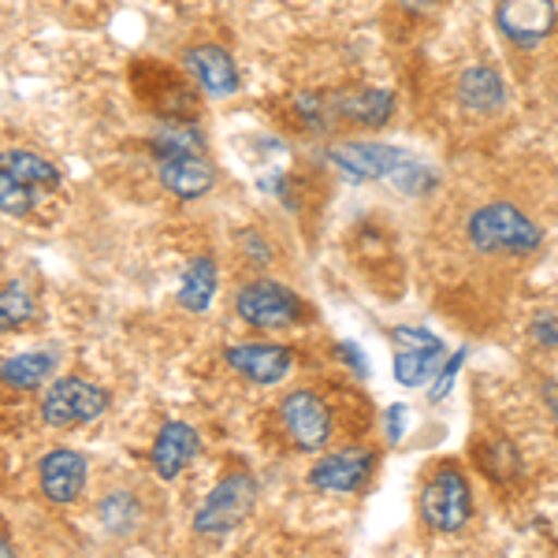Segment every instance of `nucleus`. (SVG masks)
Segmentation results:
<instances>
[{"label":"nucleus","instance_id":"f257e3e1","mask_svg":"<svg viewBox=\"0 0 558 558\" xmlns=\"http://www.w3.org/2000/svg\"><path fill=\"white\" fill-rule=\"evenodd\" d=\"M465 242L481 257H533L544 250V228L510 197L481 202L462 223Z\"/></svg>","mask_w":558,"mask_h":558},{"label":"nucleus","instance_id":"f03ea898","mask_svg":"<svg viewBox=\"0 0 558 558\" xmlns=\"http://www.w3.org/2000/svg\"><path fill=\"white\" fill-rule=\"evenodd\" d=\"M476 518V488L470 473L451 458L436 462L417 484V521L432 536L454 539L470 533Z\"/></svg>","mask_w":558,"mask_h":558},{"label":"nucleus","instance_id":"7ed1b4c3","mask_svg":"<svg viewBox=\"0 0 558 558\" xmlns=\"http://www.w3.org/2000/svg\"><path fill=\"white\" fill-rule=\"evenodd\" d=\"M276 428L294 454H320L339 436V407L320 387H291L276 402Z\"/></svg>","mask_w":558,"mask_h":558},{"label":"nucleus","instance_id":"20e7f679","mask_svg":"<svg viewBox=\"0 0 558 558\" xmlns=\"http://www.w3.org/2000/svg\"><path fill=\"white\" fill-rule=\"evenodd\" d=\"M257 499H260V481L246 465L223 470L220 481H216L213 488L205 492V499L197 502V510L191 518L194 536H205V539L231 536L235 529H242L254 518Z\"/></svg>","mask_w":558,"mask_h":558},{"label":"nucleus","instance_id":"39448f33","mask_svg":"<svg viewBox=\"0 0 558 558\" xmlns=\"http://www.w3.org/2000/svg\"><path fill=\"white\" fill-rule=\"evenodd\" d=\"M131 89L142 108L160 120H183L194 123L202 116V89L191 83L186 71H175L160 60H138L131 68Z\"/></svg>","mask_w":558,"mask_h":558},{"label":"nucleus","instance_id":"423d86ee","mask_svg":"<svg viewBox=\"0 0 558 558\" xmlns=\"http://www.w3.org/2000/svg\"><path fill=\"white\" fill-rule=\"evenodd\" d=\"M235 313L246 328L272 336V331H291L310 324V305L299 291L268 276H254L235 291Z\"/></svg>","mask_w":558,"mask_h":558},{"label":"nucleus","instance_id":"0eeeda50","mask_svg":"<svg viewBox=\"0 0 558 558\" xmlns=\"http://www.w3.org/2000/svg\"><path fill=\"white\" fill-rule=\"evenodd\" d=\"M410 157V149L395 146L384 138H331L324 142L320 160L331 168L343 183L350 186H368V183H387L399 165Z\"/></svg>","mask_w":558,"mask_h":558},{"label":"nucleus","instance_id":"6e6552de","mask_svg":"<svg viewBox=\"0 0 558 558\" xmlns=\"http://www.w3.org/2000/svg\"><path fill=\"white\" fill-rule=\"evenodd\" d=\"M376 473H380V447L347 444L313 454L305 484L317 495H362L376 481Z\"/></svg>","mask_w":558,"mask_h":558},{"label":"nucleus","instance_id":"1a4fd4ad","mask_svg":"<svg viewBox=\"0 0 558 558\" xmlns=\"http://www.w3.org/2000/svg\"><path fill=\"white\" fill-rule=\"evenodd\" d=\"M387 347H391V376L399 387H428L436 368L444 365L447 343L425 324H399L387 331Z\"/></svg>","mask_w":558,"mask_h":558},{"label":"nucleus","instance_id":"9d476101","mask_svg":"<svg viewBox=\"0 0 558 558\" xmlns=\"http://www.w3.org/2000/svg\"><path fill=\"white\" fill-rule=\"evenodd\" d=\"M492 26L502 45L533 52L558 34V0H495Z\"/></svg>","mask_w":558,"mask_h":558},{"label":"nucleus","instance_id":"9b49d317","mask_svg":"<svg viewBox=\"0 0 558 558\" xmlns=\"http://www.w3.org/2000/svg\"><path fill=\"white\" fill-rule=\"evenodd\" d=\"M108 407H112V395L101 384L83 376H60L41 395V421L49 428H78L105 417Z\"/></svg>","mask_w":558,"mask_h":558},{"label":"nucleus","instance_id":"f8f14e48","mask_svg":"<svg viewBox=\"0 0 558 558\" xmlns=\"http://www.w3.org/2000/svg\"><path fill=\"white\" fill-rule=\"evenodd\" d=\"M223 365L254 387H279L294 373L299 354L291 343H279V339H235L223 347Z\"/></svg>","mask_w":558,"mask_h":558},{"label":"nucleus","instance_id":"ddd939ff","mask_svg":"<svg viewBox=\"0 0 558 558\" xmlns=\"http://www.w3.org/2000/svg\"><path fill=\"white\" fill-rule=\"evenodd\" d=\"M454 105L462 108V116L470 120H495V116L507 112L510 105V86L502 68L488 64V60H476L465 64L454 78Z\"/></svg>","mask_w":558,"mask_h":558},{"label":"nucleus","instance_id":"4468645a","mask_svg":"<svg viewBox=\"0 0 558 558\" xmlns=\"http://www.w3.org/2000/svg\"><path fill=\"white\" fill-rule=\"evenodd\" d=\"M336 123L350 131H384L399 112V97L387 86H339L331 89Z\"/></svg>","mask_w":558,"mask_h":558},{"label":"nucleus","instance_id":"2eb2a0df","mask_svg":"<svg viewBox=\"0 0 558 558\" xmlns=\"http://www.w3.org/2000/svg\"><path fill=\"white\" fill-rule=\"evenodd\" d=\"M470 462L473 470L492 484V488H514V484L525 481L529 473V462L521 454V447L507 432H476L473 444H470Z\"/></svg>","mask_w":558,"mask_h":558},{"label":"nucleus","instance_id":"dca6fc26","mask_svg":"<svg viewBox=\"0 0 558 558\" xmlns=\"http://www.w3.org/2000/svg\"><path fill=\"white\" fill-rule=\"evenodd\" d=\"M183 71L191 75V83L202 89L205 97H216V101L235 97L242 89V71L235 64V57L216 41L191 45V49L183 52Z\"/></svg>","mask_w":558,"mask_h":558},{"label":"nucleus","instance_id":"f3484780","mask_svg":"<svg viewBox=\"0 0 558 558\" xmlns=\"http://www.w3.org/2000/svg\"><path fill=\"white\" fill-rule=\"evenodd\" d=\"M86 484H89V465L78 451L57 447V451L41 454L38 488L52 507H75V502L86 495Z\"/></svg>","mask_w":558,"mask_h":558},{"label":"nucleus","instance_id":"a211bd4d","mask_svg":"<svg viewBox=\"0 0 558 558\" xmlns=\"http://www.w3.org/2000/svg\"><path fill=\"white\" fill-rule=\"evenodd\" d=\"M202 454V436H197L194 425L186 421H165L160 432L153 436L149 447V465L160 481H179Z\"/></svg>","mask_w":558,"mask_h":558},{"label":"nucleus","instance_id":"6ab92c4d","mask_svg":"<svg viewBox=\"0 0 558 558\" xmlns=\"http://www.w3.org/2000/svg\"><path fill=\"white\" fill-rule=\"evenodd\" d=\"M157 179L165 186V194L179 197V202H202L216 191L220 172L205 153H191V157H172L157 160Z\"/></svg>","mask_w":558,"mask_h":558},{"label":"nucleus","instance_id":"aec40b11","mask_svg":"<svg viewBox=\"0 0 558 558\" xmlns=\"http://www.w3.org/2000/svg\"><path fill=\"white\" fill-rule=\"evenodd\" d=\"M216 291H220V265H216V257L197 254L186 260L183 276H179L175 302L183 305L186 313L202 317V313H209V305L216 302Z\"/></svg>","mask_w":558,"mask_h":558},{"label":"nucleus","instance_id":"412c9836","mask_svg":"<svg viewBox=\"0 0 558 558\" xmlns=\"http://www.w3.org/2000/svg\"><path fill=\"white\" fill-rule=\"evenodd\" d=\"M287 123L299 134H310V138H331L339 131L331 89H299L287 101Z\"/></svg>","mask_w":558,"mask_h":558},{"label":"nucleus","instance_id":"4be33fe9","mask_svg":"<svg viewBox=\"0 0 558 558\" xmlns=\"http://www.w3.org/2000/svg\"><path fill=\"white\" fill-rule=\"evenodd\" d=\"M57 362V350H23V354H12L0 362V384L12 387V391H38V387L52 380Z\"/></svg>","mask_w":558,"mask_h":558},{"label":"nucleus","instance_id":"5701e85b","mask_svg":"<svg viewBox=\"0 0 558 558\" xmlns=\"http://www.w3.org/2000/svg\"><path fill=\"white\" fill-rule=\"evenodd\" d=\"M0 168L4 172H12L20 183L31 186L34 194H52L60 186V172H57V165L52 160H45L41 153H34V149H20V146H12V149H0Z\"/></svg>","mask_w":558,"mask_h":558},{"label":"nucleus","instance_id":"b1692460","mask_svg":"<svg viewBox=\"0 0 558 558\" xmlns=\"http://www.w3.org/2000/svg\"><path fill=\"white\" fill-rule=\"evenodd\" d=\"M97 521L112 536H131L142 525V495L131 488H108L97 502Z\"/></svg>","mask_w":558,"mask_h":558},{"label":"nucleus","instance_id":"393cba45","mask_svg":"<svg viewBox=\"0 0 558 558\" xmlns=\"http://www.w3.org/2000/svg\"><path fill=\"white\" fill-rule=\"evenodd\" d=\"M153 160H172V157H191V153H205V131L183 120H160V128L149 138Z\"/></svg>","mask_w":558,"mask_h":558},{"label":"nucleus","instance_id":"a878e982","mask_svg":"<svg viewBox=\"0 0 558 558\" xmlns=\"http://www.w3.org/2000/svg\"><path fill=\"white\" fill-rule=\"evenodd\" d=\"M387 183H391L402 197H417V202H425V197H432L439 186H444V175H439L428 160H417L410 153V157L399 165V172L387 179Z\"/></svg>","mask_w":558,"mask_h":558},{"label":"nucleus","instance_id":"bb28decb","mask_svg":"<svg viewBox=\"0 0 558 558\" xmlns=\"http://www.w3.org/2000/svg\"><path fill=\"white\" fill-rule=\"evenodd\" d=\"M38 317V302H34V291L20 279L0 287V331H23L26 324Z\"/></svg>","mask_w":558,"mask_h":558},{"label":"nucleus","instance_id":"cd10ccee","mask_svg":"<svg viewBox=\"0 0 558 558\" xmlns=\"http://www.w3.org/2000/svg\"><path fill=\"white\" fill-rule=\"evenodd\" d=\"M470 354H473V347L465 343V347H458L454 354L444 357V365L436 368V376H432L428 387H425L428 407H439V402L451 399V391L458 387V376H462V368H465V362H470Z\"/></svg>","mask_w":558,"mask_h":558},{"label":"nucleus","instance_id":"c85d7f7f","mask_svg":"<svg viewBox=\"0 0 558 558\" xmlns=\"http://www.w3.org/2000/svg\"><path fill=\"white\" fill-rule=\"evenodd\" d=\"M34 202H38V194H34L26 183H20V179H15L12 172H4V168H0V213L31 216Z\"/></svg>","mask_w":558,"mask_h":558},{"label":"nucleus","instance_id":"c756f323","mask_svg":"<svg viewBox=\"0 0 558 558\" xmlns=\"http://www.w3.org/2000/svg\"><path fill=\"white\" fill-rule=\"evenodd\" d=\"M525 336L536 350L558 354V310H536L525 324Z\"/></svg>","mask_w":558,"mask_h":558},{"label":"nucleus","instance_id":"7c9ffc66","mask_svg":"<svg viewBox=\"0 0 558 558\" xmlns=\"http://www.w3.org/2000/svg\"><path fill=\"white\" fill-rule=\"evenodd\" d=\"M331 357H336L350 380H368V373H373L365 347L357 343V339H339V343H331Z\"/></svg>","mask_w":558,"mask_h":558},{"label":"nucleus","instance_id":"2f4dec72","mask_svg":"<svg viewBox=\"0 0 558 558\" xmlns=\"http://www.w3.org/2000/svg\"><path fill=\"white\" fill-rule=\"evenodd\" d=\"M239 254L250 260L254 268H272V260H276V250H272V242H268L265 235H260L257 228H242L239 231Z\"/></svg>","mask_w":558,"mask_h":558},{"label":"nucleus","instance_id":"473e14b6","mask_svg":"<svg viewBox=\"0 0 558 558\" xmlns=\"http://www.w3.org/2000/svg\"><path fill=\"white\" fill-rule=\"evenodd\" d=\"M380 432H384V444L387 447H399L410 432V407L407 402H387L380 410Z\"/></svg>","mask_w":558,"mask_h":558},{"label":"nucleus","instance_id":"72a5a7b5","mask_svg":"<svg viewBox=\"0 0 558 558\" xmlns=\"http://www.w3.org/2000/svg\"><path fill=\"white\" fill-rule=\"evenodd\" d=\"M444 8H447V0H399V12L410 15V20H421V23L436 20Z\"/></svg>","mask_w":558,"mask_h":558},{"label":"nucleus","instance_id":"f704fd0d","mask_svg":"<svg viewBox=\"0 0 558 558\" xmlns=\"http://www.w3.org/2000/svg\"><path fill=\"white\" fill-rule=\"evenodd\" d=\"M539 402H544L547 417H551V425L558 432V376H544L539 380Z\"/></svg>","mask_w":558,"mask_h":558},{"label":"nucleus","instance_id":"c9c22d12","mask_svg":"<svg viewBox=\"0 0 558 558\" xmlns=\"http://www.w3.org/2000/svg\"><path fill=\"white\" fill-rule=\"evenodd\" d=\"M0 555H12V539H8L4 533H0Z\"/></svg>","mask_w":558,"mask_h":558}]
</instances>
